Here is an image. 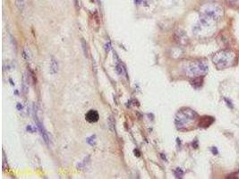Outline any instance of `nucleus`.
<instances>
[{
	"instance_id": "nucleus-1",
	"label": "nucleus",
	"mask_w": 239,
	"mask_h": 179,
	"mask_svg": "<svg viewBox=\"0 0 239 179\" xmlns=\"http://www.w3.org/2000/svg\"><path fill=\"white\" fill-rule=\"evenodd\" d=\"M196 116V114L193 110H190L186 109L185 110H180L176 117V123L179 128H182L183 126H186L190 124L192 122L194 121V118Z\"/></svg>"
},
{
	"instance_id": "nucleus-2",
	"label": "nucleus",
	"mask_w": 239,
	"mask_h": 179,
	"mask_svg": "<svg viewBox=\"0 0 239 179\" xmlns=\"http://www.w3.org/2000/svg\"><path fill=\"white\" fill-rule=\"evenodd\" d=\"M235 55L231 51H221L214 55L213 62L219 69L226 68L231 65L230 59H234Z\"/></svg>"
},
{
	"instance_id": "nucleus-3",
	"label": "nucleus",
	"mask_w": 239,
	"mask_h": 179,
	"mask_svg": "<svg viewBox=\"0 0 239 179\" xmlns=\"http://www.w3.org/2000/svg\"><path fill=\"white\" fill-rule=\"evenodd\" d=\"M207 71V66L201 62L190 63L186 66V73L188 76H200Z\"/></svg>"
},
{
	"instance_id": "nucleus-4",
	"label": "nucleus",
	"mask_w": 239,
	"mask_h": 179,
	"mask_svg": "<svg viewBox=\"0 0 239 179\" xmlns=\"http://www.w3.org/2000/svg\"><path fill=\"white\" fill-rule=\"evenodd\" d=\"M99 113L96 110H90L85 116V118L90 123H96L99 120Z\"/></svg>"
},
{
	"instance_id": "nucleus-5",
	"label": "nucleus",
	"mask_w": 239,
	"mask_h": 179,
	"mask_svg": "<svg viewBox=\"0 0 239 179\" xmlns=\"http://www.w3.org/2000/svg\"><path fill=\"white\" fill-rule=\"evenodd\" d=\"M214 121L212 117H210V116H204V117H201V121H200V126L201 127H207L209 126L210 124H212Z\"/></svg>"
},
{
	"instance_id": "nucleus-6",
	"label": "nucleus",
	"mask_w": 239,
	"mask_h": 179,
	"mask_svg": "<svg viewBox=\"0 0 239 179\" xmlns=\"http://www.w3.org/2000/svg\"><path fill=\"white\" fill-rule=\"evenodd\" d=\"M58 71V64L56 62V60L54 58V57H51V61H50V72L52 74H55Z\"/></svg>"
},
{
	"instance_id": "nucleus-7",
	"label": "nucleus",
	"mask_w": 239,
	"mask_h": 179,
	"mask_svg": "<svg viewBox=\"0 0 239 179\" xmlns=\"http://www.w3.org/2000/svg\"><path fill=\"white\" fill-rule=\"evenodd\" d=\"M28 82H29V81L27 80L26 75L24 74V78H23V91H24V94H26L27 92H28V90H29Z\"/></svg>"
},
{
	"instance_id": "nucleus-8",
	"label": "nucleus",
	"mask_w": 239,
	"mask_h": 179,
	"mask_svg": "<svg viewBox=\"0 0 239 179\" xmlns=\"http://www.w3.org/2000/svg\"><path fill=\"white\" fill-rule=\"evenodd\" d=\"M107 125H108V128L111 132H114V129H115V122L113 120V117L112 116H109L108 119H107Z\"/></svg>"
},
{
	"instance_id": "nucleus-9",
	"label": "nucleus",
	"mask_w": 239,
	"mask_h": 179,
	"mask_svg": "<svg viewBox=\"0 0 239 179\" xmlns=\"http://www.w3.org/2000/svg\"><path fill=\"white\" fill-rule=\"evenodd\" d=\"M81 45H82V49H83V53H84V55L86 57H89V48H88V45L87 43L84 41L83 40L81 41Z\"/></svg>"
},
{
	"instance_id": "nucleus-10",
	"label": "nucleus",
	"mask_w": 239,
	"mask_h": 179,
	"mask_svg": "<svg viewBox=\"0 0 239 179\" xmlns=\"http://www.w3.org/2000/svg\"><path fill=\"white\" fill-rule=\"evenodd\" d=\"M117 71H118V73H119L120 75L126 74V73H125V69L124 66H123L122 64H118V65L117 66Z\"/></svg>"
},
{
	"instance_id": "nucleus-11",
	"label": "nucleus",
	"mask_w": 239,
	"mask_h": 179,
	"mask_svg": "<svg viewBox=\"0 0 239 179\" xmlns=\"http://www.w3.org/2000/svg\"><path fill=\"white\" fill-rule=\"evenodd\" d=\"M16 5L20 10H24V5H25V1L24 0H15Z\"/></svg>"
}]
</instances>
